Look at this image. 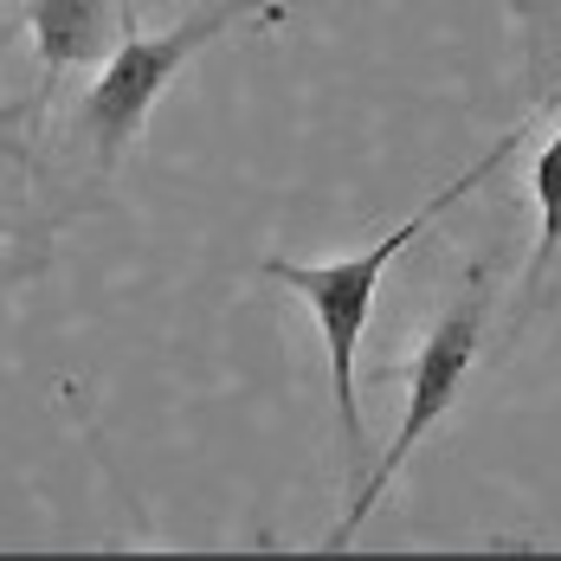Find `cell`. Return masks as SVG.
<instances>
[{
  "label": "cell",
  "instance_id": "obj_3",
  "mask_svg": "<svg viewBox=\"0 0 561 561\" xmlns=\"http://www.w3.org/2000/svg\"><path fill=\"white\" fill-rule=\"evenodd\" d=\"M491 278H497V265L491 259H478L471 265V278L465 290L446 304V317L433 323V336L420 342V355H413V388H407V420H400V433H393L388 458L368 471V484L348 497L342 510L336 536L330 542H348L355 529H362V516L381 504V491L393 484V471L407 465V451L420 446L439 420H446L451 407H458V388H465V375H471V362H478V348H484V317H491Z\"/></svg>",
  "mask_w": 561,
  "mask_h": 561
},
{
  "label": "cell",
  "instance_id": "obj_4",
  "mask_svg": "<svg viewBox=\"0 0 561 561\" xmlns=\"http://www.w3.org/2000/svg\"><path fill=\"white\" fill-rule=\"evenodd\" d=\"M111 0H26V26H33V46H39V71H46V91L71 65H98V53L111 46Z\"/></svg>",
  "mask_w": 561,
  "mask_h": 561
},
{
  "label": "cell",
  "instance_id": "obj_2",
  "mask_svg": "<svg viewBox=\"0 0 561 561\" xmlns=\"http://www.w3.org/2000/svg\"><path fill=\"white\" fill-rule=\"evenodd\" d=\"M245 13L278 20V7H252V0H207L201 13H187L181 26H169V33H142V26L123 13V39H116V53L104 58V71L91 78V91L78 98V136L91 142L98 169H111L116 156L136 142V129L149 123V111H156V98L169 91L174 71L201 53V46H214L226 26H232V20H245Z\"/></svg>",
  "mask_w": 561,
  "mask_h": 561
},
{
  "label": "cell",
  "instance_id": "obj_5",
  "mask_svg": "<svg viewBox=\"0 0 561 561\" xmlns=\"http://www.w3.org/2000/svg\"><path fill=\"white\" fill-rule=\"evenodd\" d=\"M529 187H536V214H542V239H536V259H529V278H523V304L542 297V278L561 252V123L549 129V142L536 149V169H529Z\"/></svg>",
  "mask_w": 561,
  "mask_h": 561
},
{
  "label": "cell",
  "instance_id": "obj_1",
  "mask_svg": "<svg viewBox=\"0 0 561 561\" xmlns=\"http://www.w3.org/2000/svg\"><path fill=\"white\" fill-rule=\"evenodd\" d=\"M529 142V123H516L497 149H484V162H471V169L458 174L451 187H439L420 214L407 226H393L388 239H375L368 252H355V259H336V265H297V259H265L259 265V278L272 284H290L310 310H317V323H323V342H330V381H336V420H342V446L362 451V413H355V342L368 330V310H375V290H381V272L393 265V252H407L426 226L446 214L451 201H465L478 181H491V174L504 169L510 156Z\"/></svg>",
  "mask_w": 561,
  "mask_h": 561
},
{
  "label": "cell",
  "instance_id": "obj_6",
  "mask_svg": "<svg viewBox=\"0 0 561 561\" xmlns=\"http://www.w3.org/2000/svg\"><path fill=\"white\" fill-rule=\"evenodd\" d=\"M33 116V98H13V104H0V156H13V162H26V142H20V123Z\"/></svg>",
  "mask_w": 561,
  "mask_h": 561
},
{
  "label": "cell",
  "instance_id": "obj_7",
  "mask_svg": "<svg viewBox=\"0 0 561 561\" xmlns=\"http://www.w3.org/2000/svg\"><path fill=\"white\" fill-rule=\"evenodd\" d=\"M516 20L523 26H556L561 33V0H516Z\"/></svg>",
  "mask_w": 561,
  "mask_h": 561
}]
</instances>
